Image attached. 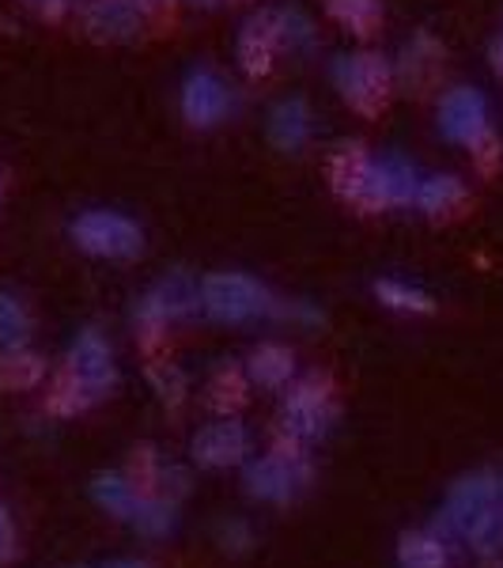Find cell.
I'll use <instances>...</instances> for the list:
<instances>
[{"label":"cell","mask_w":503,"mask_h":568,"mask_svg":"<svg viewBox=\"0 0 503 568\" xmlns=\"http://www.w3.org/2000/svg\"><path fill=\"white\" fill-rule=\"evenodd\" d=\"M27 4H31V8H39V16H42V20L58 23V20H65V16H69L72 0H27Z\"/></svg>","instance_id":"obj_34"},{"label":"cell","mask_w":503,"mask_h":568,"mask_svg":"<svg viewBox=\"0 0 503 568\" xmlns=\"http://www.w3.org/2000/svg\"><path fill=\"white\" fill-rule=\"evenodd\" d=\"M12 557H16V527H12L8 508L0 504V565H8Z\"/></svg>","instance_id":"obj_33"},{"label":"cell","mask_w":503,"mask_h":568,"mask_svg":"<svg viewBox=\"0 0 503 568\" xmlns=\"http://www.w3.org/2000/svg\"><path fill=\"white\" fill-rule=\"evenodd\" d=\"M326 16L356 39H371L382 27V0H326Z\"/></svg>","instance_id":"obj_22"},{"label":"cell","mask_w":503,"mask_h":568,"mask_svg":"<svg viewBox=\"0 0 503 568\" xmlns=\"http://www.w3.org/2000/svg\"><path fill=\"white\" fill-rule=\"evenodd\" d=\"M65 372L76 375L95 398L110 394V387L117 383V368H114V353H110L106 337L99 334V329H80L69 349Z\"/></svg>","instance_id":"obj_13"},{"label":"cell","mask_w":503,"mask_h":568,"mask_svg":"<svg viewBox=\"0 0 503 568\" xmlns=\"http://www.w3.org/2000/svg\"><path fill=\"white\" fill-rule=\"evenodd\" d=\"M103 568H152L148 561H136V557H117V561H106Z\"/></svg>","instance_id":"obj_38"},{"label":"cell","mask_w":503,"mask_h":568,"mask_svg":"<svg viewBox=\"0 0 503 568\" xmlns=\"http://www.w3.org/2000/svg\"><path fill=\"white\" fill-rule=\"evenodd\" d=\"M489 130H492L489 103H484V95L478 88H451L439 99V133L451 144L473 149Z\"/></svg>","instance_id":"obj_10"},{"label":"cell","mask_w":503,"mask_h":568,"mask_svg":"<svg viewBox=\"0 0 503 568\" xmlns=\"http://www.w3.org/2000/svg\"><path fill=\"white\" fill-rule=\"evenodd\" d=\"M189 4H197V8H219V4H227V0H189Z\"/></svg>","instance_id":"obj_39"},{"label":"cell","mask_w":503,"mask_h":568,"mask_svg":"<svg viewBox=\"0 0 503 568\" xmlns=\"http://www.w3.org/2000/svg\"><path fill=\"white\" fill-rule=\"evenodd\" d=\"M232 4H246V0H232Z\"/></svg>","instance_id":"obj_40"},{"label":"cell","mask_w":503,"mask_h":568,"mask_svg":"<svg viewBox=\"0 0 503 568\" xmlns=\"http://www.w3.org/2000/svg\"><path fill=\"white\" fill-rule=\"evenodd\" d=\"M310 133H315V118H310V106L304 103V99H285V103L273 106V114H269V141L277 144L280 152L307 149Z\"/></svg>","instance_id":"obj_18"},{"label":"cell","mask_w":503,"mask_h":568,"mask_svg":"<svg viewBox=\"0 0 503 568\" xmlns=\"http://www.w3.org/2000/svg\"><path fill=\"white\" fill-rule=\"evenodd\" d=\"M489 61H492V69H496V77L503 80V31L489 45Z\"/></svg>","instance_id":"obj_37"},{"label":"cell","mask_w":503,"mask_h":568,"mask_svg":"<svg viewBox=\"0 0 503 568\" xmlns=\"http://www.w3.org/2000/svg\"><path fill=\"white\" fill-rule=\"evenodd\" d=\"M420 171L401 155H374L371 163V182L368 194L360 201V213H387V209H413L417 186H420Z\"/></svg>","instance_id":"obj_7"},{"label":"cell","mask_w":503,"mask_h":568,"mask_svg":"<svg viewBox=\"0 0 503 568\" xmlns=\"http://www.w3.org/2000/svg\"><path fill=\"white\" fill-rule=\"evenodd\" d=\"M246 379L258 383L265 390H280L296 379V356L285 345H258L246 361Z\"/></svg>","instance_id":"obj_19"},{"label":"cell","mask_w":503,"mask_h":568,"mask_svg":"<svg viewBox=\"0 0 503 568\" xmlns=\"http://www.w3.org/2000/svg\"><path fill=\"white\" fill-rule=\"evenodd\" d=\"M333 84L345 106H352L360 118H379L394 99L398 77L382 53H345L333 61Z\"/></svg>","instance_id":"obj_2"},{"label":"cell","mask_w":503,"mask_h":568,"mask_svg":"<svg viewBox=\"0 0 503 568\" xmlns=\"http://www.w3.org/2000/svg\"><path fill=\"white\" fill-rule=\"evenodd\" d=\"M371 163H374V155L363 149L360 141H341L326 163L329 190L341 201L360 209L363 194H368V182H371Z\"/></svg>","instance_id":"obj_15"},{"label":"cell","mask_w":503,"mask_h":568,"mask_svg":"<svg viewBox=\"0 0 503 568\" xmlns=\"http://www.w3.org/2000/svg\"><path fill=\"white\" fill-rule=\"evenodd\" d=\"M148 383L155 387V394H160L167 406H178L182 398H186V372L178 368V364L171 361H160V364H148Z\"/></svg>","instance_id":"obj_29"},{"label":"cell","mask_w":503,"mask_h":568,"mask_svg":"<svg viewBox=\"0 0 503 568\" xmlns=\"http://www.w3.org/2000/svg\"><path fill=\"white\" fill-rule=\"evenodd\" d=\"M189 455H194L197 466H208V470L239 466L246 455H250V433H246L243 420L224 417V420H216V425H205L189 439Z\"/></svg>","instance_id":"obj_12"},{"label":"cell","mask_w":503,"mask_h":568,"mask_svg":"<svg viewBox=\"0 0 503 568\" xmlns=\"http://www.w3.org/2000/svg\"><path fill=\"white\" fill-rule=\"evenodd\" d=\"M496 508H500V478L489 470H481V474H470V478L451 485L439 519H443L454 535L465 538L484 516H489V511H496Z\"/></svg>","instance_id":"obj_9"},{"label":"cell","mask_w":503,"mask_h":568,"mask_svg":"<svg viewBox=\"0 0 503 568\" xmlns=\"http://www.w3.org/2000/svg\"><path fill=\"white\" fill-rule=\"evenodd\" d=\"M307 478H310L307 455L299 452V439H291V436L280 439L269 455L246 463V474H243L246 493L258 500H273V504L291 500L307 485Z\"/></svg>","instance_id":"obj_4"},{"label":"cell","mask_w":503,"mask_h":568,"mask_svg":"<svg viewBox=\"0 0 503 568\" xmlns=\"http://www.w3.org/2000/svg\"><path fill=\"white\" fill-rule=\"evenodd\" d=\"M371 292H374V300H379L382 307L401 311V315H432V311H435V300L428 296L424 288H413V284L394 281V277L374 281Z\"/></svg>","instance_id":"obj_25"},{"label":"cell","mask_w":503,"mask_h":568,"mask_svg":"<svg viewBox=\"0 0 503 568\" xmlns=\"http://www.w3.org/2000/svg\"><path fill=\"white\" fill-rule=\"evenodd\" d=\"M232 110H235V95L216 69L208 65L189 69V77L182 80V118L194 130H213Z\"/></svg>","instance_id":"obj_8"},{"label":"cell","mask_w":503,"mask_h":568,"mask_svg":"<svg viewBox=\"0 0 503 568\" xmlns=\"http://www.w3.org/2000/svg\"><path fill=\"white\" fill-rule=\"evenodd\" d=\"M72 243L95 258H136L144 251V232L136 220L122 213L88 209L72 220Z\"/></svg>","instance_id":"obj_6"},{"label":"cell","mask_w":503,"mask_h":568,"mask_svg":"<svg viewBox=\"0 0 503 568\" xmlns=\"http://www.w3.org/2000/svg\"><path fill=\"white\" fill-rule=\"evenodd\" d=\"M337 417L333 406V387L322 372L299 375V379L288 383L285 394V409H280V428L285 436L299 439V444H310V439H322L329 433Z\"/></svg>","instance_id":"obj_3"},{"label":"cell","mask_w":503,"mask_h":568,"mask_svg":"<svg viewBox=\"0 0 503 568\" xmlns=\"http://www.w3.org/2000/svg\"><path fill=\"white\" fill-rule=\"evenodd\" d=\"M224 546L227 549H246V546H250V527H246V524H227L224 527Z\"/></svg>","instance_id":"obj_35"},{"label":"cell","mask_w":503,"mask_h":568,"mask_svg":"<svg viewBox=\"0 0 503 568\" xmlns=\"http://www.w3.org/2000/svg\"><path fill=\"white\" fill-rule=\"evenodd\" d=\"M80 23L95 42H130L144 31V16L133 0H80Z\"/></svg>","instance_id":"obj_14"},{"label":"cell","mask_w":503,"mask_h":568,"mask_svg":"<svg viewBox=\"0 0 503 568\" xmlns=\"http://www.w3.org/2000/svg\"><path fill=\"white\" fill-rule=\"evenodd\" d=\"M130 524L141 530L144 538H167L171 530L178 527V511H175V504L163 497H141Z\"/></svg>","instance_id":"obj_27"},{"label":"cell","mask_w":503,"mask_h":568,"mask_svg":"<svg viewBox=\"0 0 503 568\" xmlns=\"http://www.w3.org/2000/svg\"><path fill=\"white\" fill-rule=\"evenodd\" d=\"M280 50H285V39H280V8H261V12H254L250 20L243 23L239 42H235L239 69L250 80L269 77Z\"/></svg>","instance_id":"obj_11"},{"label":"cell","mask_w":503,"mask_h":568,"mask_svg":"<svg viewBox=\"0 0 503 568\" xmlns=\"http://www.w3.org/2000/svg\"><path fill=\"white\" fill-rule=\"evenodd\" d=\"M413 205L424 220H454L470 205V186L459 175H424Z\"/></svg>","instance_id":"obj_17"},{"label":"cell","mask_w":503,"mask_h":568,"mask_svg":"<svg viewBox=\"0 0 503 568\" xmlns=\"http://www.w3.org/2000/svg\"><path fill=\"white\" fill-rule=\"evenodd\" d=\"M465 542H470L473 549H478V554H500L503 549V504L496 511H489V516L481 519L478 527L470 530V535H465Z\"/></svg>","instance_id":"obj_30"},{"label":"cell","mask_w":503,"mask_h":568,"mask_svg":"<svg viewBox=\"0 0 503 568\" xmlns=\"http://www.w3.org/2000/svg\"><path fill=\"white\" fill-rule=\"evenodd\" d=\"M133 4H136V12H141L144 20H155V16L171 12V8H175L178 0H133Z\"/></svg>","instance_id":"obj_36"},{"label":"cell","mask_w":503,"mask_h":568,"mask_svg":"<svg viewBox=\"0 0 503 568\" xmlns=\"http://www.w3.org/2000/svg\"><path fill=\"white\" fill-rule=\"evenodd\" d=\"M45 379V361L27 345L0 353V390H34Z\"/></svg>","instance_id":"obj_21"},{"label":"cell","mask_w":503,"mask_h":568,"mask_svg":"<svg viewBox=\"0 0 503 568\" xmlns=\"http://www.w3.org/2000/svg\"><path fill=\"white\" fill-rule=\"evenodd\" d=\"M470 155H473V168H478L481 175H496L500 163H503V141H500V133H496V130H489V133H484L481 141L470 149Z\"/></svg>","instance_id":"obj_32"},{"label":"cell","mask_w":503,"mask_h":568,"mask_svg":"<svg viewBox=\"0 0 503 568\" xmlns=\"http://www.w3.org/2000/svg\"><path fill=\"white\" fill-rule=\"evenodd\" d=\"M451 549L435 530H409L398 538V568H446Z\"/></svg>","instance_id":"obj_20"},{"label":"cell","mask_w":503,"mask_h":568,"mask_svg":"<svg viewBox=\"0 0 503 568\" xmlns=\"http://www.w3.org/2000/svg\"><path fill=\"white\" fill-rule=\"evenodd\" d=\"M246 390H250L246 372L235 368V364H219V368L213 372V379H208V406H213L216 414L232 417L235 409L246 402Z\"/></svg>","instance_id":"obj_24"},{"label":"cell","mask_w":503,"mask_h":568,"mask_svg":"<svg viewBox=\"0 0 503 568\" xmlns=\"http://www.w3.org/2000/svg\"><path fill=\"white\" fill-rule=\"evenodd\" d=\"M500 493H503V481H500Z\"/></svg>","instance_id":"obj_42"},{"label":"cell","mask_w":503,"mask_h":568,"mask_svg":"<svg viewBox=\"0 0 503 568\" xmlns=\"http://www.w3.org/2000/svg\"><path fill=\"white\" fill-rule=\"evenodd\" d=\"M95 402H99L95 394H91L72 372H61L58 379H53L50 394H45V409L58 414V417H76V414H84V409L95 406Z\"/></svg>","instance_id":"obj_26"},{"label":"cell","mask_w":503,"mask_h":568,"mask_svg":"<svg viewBox=\"0 0 503 568\" xmlns=\"http://www.w3.org/2000/svg\"><path fill=\"white\" fill-rule=\"evenodd\" d=\"M201 311V284L189 273H167L148 296L136 304V329H141V342L152 345L163 337V329L171 323L197 315Z\"/></svg>","instance_id":"obj_5"},{"label":"cell","mask_w":503,"mask_h":568,"mask_svg":"<svg viewBox=\"0 0 503 568\" xmlns=\"http://www.w3.org/2000/svg\"><path fill=\"white\" fill-rule=\"evenodd\" d=\"M394 77L406 88H413L417 95H424V91L435 88V80L443 77V45H439L432 34H417V39L406 42V50H401Z\"/></svg>","instance_id":"obj_16"},{"label":"cell","mask_w":503,"mask_h":568,"mask_svg":"<svg viewBox=\"0 0 503 568\" xmlns=\"http://www.w3.org/2000/svg\"><path fill=\"white\" fill-rule=\"evenodd\" d=\"M27 334H31V311H27L20 296L0 292V345H4V349L23 345Z\"/></svg>","instance_id":"obj_28"},{"label":"cell","mask_w":503,"mask_h":568,"mask_svg":"<svg viewBox=\"0 0 503 568\" xmlns=\"http://www.w3.org/2000/svg\"><path fill=\"white\" fill-rule=\"evenodd\" d=\"M280 39L291 50H310L315 45V27L304 12H296V8H280Z\"/></svg>","instance_id":"obj_31"},{"label":"cell","mask_w":503,"mask_h":568,"mask_svg":"<svg viewBox=\"0 0 503 568\" xmlns=\"http://www.w3.org/2000/svg\"><path fill=\"white\" fill-rule=\"evenodd\" d=\"M0 194H4V182H0Z\"/></svg>","instance_id":"obj_41"},{"label":"cell","mask_w":503,"mask_h":568,"mask_svg":"<svg viewBox=\"0 0 503 568\" xmlns=\"http://www.w3.org/2000/svg\"><path fill=\"white\" fill-rule=\"evenodd\" d=\"M201 311L224 326H239L250 323V318H304V323L322 318L315 307L280 300L277 292L246 277V273H208L201 281Z\"/></svg>","instance_id":"obj_1"},{"label":"cell","mask_w":503,"mask_h":568,"mask_svg":"<svg viewBox=\"0 0 503 568\" xmlns=\"http://www.w3.org/2000/svg\"><path fill=\"white\" fill-rule=\"evenodd\" d=\"M91 497H95L99 508L114 519H133L136 504H141L136 485L130 478H122V474H99V478L91 481Z\"/></svg>","instance_id":"obj_23"}]
</instances>
